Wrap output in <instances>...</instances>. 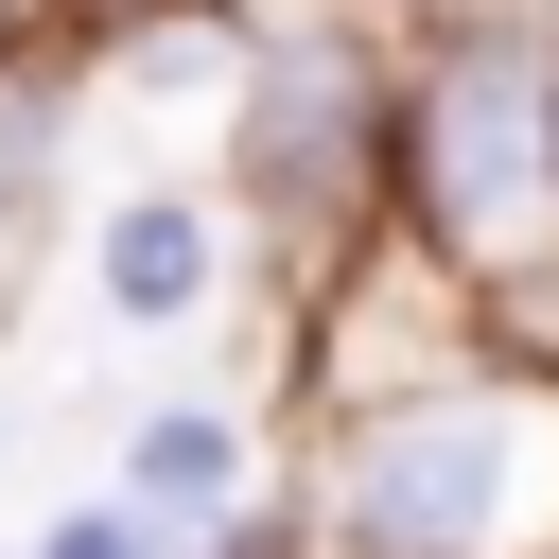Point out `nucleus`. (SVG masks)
<instances>
[{"instance_id":"nucleus-1","label":"nucleus","mask_w":559,"mask_h":559,"mask_svg":"<svg viewBox=\"0 0 559 559\" xmlns=\"http://www.w3.org/2000/svg\"><path fill=\"white\" fill-rule=\"evenodd\" d=\"M384 210L489 297L507 349H559V35L524 0L419 35L402 140H384Z\"/></svg>"},{"instance_id":"nucleus-2","label":"nucleus","mask_w":559,"mask_h":559,"mask_svg":"<svg viewBox=\"0 0 559 559\" xmlns=\"http://www.w3.org/2000/svg\"><path fill=\"white\" fill-rule=\"evenodd\" d=\"M314 524L332 559H559V384L524 349H472L402 402H349Z\"/></svg>"},{"instance_id":"nucleus-3","label":"nucleus","mask_w":559,"mask_h":559,"mask_svg":"<svg viewBox=\"0 0 559 559\" xmlns=\"http://www.w3.org/2000/svg\"><path fill=\"white\" fill-rule=\"evenodd\" d=\"M384 140H402V87H384L367 17L349 0H262L245 70H227V210L280 245V280H332L384 227Z\"/></svg>"},{"instance_id":"nucleus-4","label":"nucleus","mask_w":559,"mask_h":559,"mask_svg":"<svg viewBox=\"0 0 559 559\" xmlns=\"http://www.w3.org/2000/svg\"><path fill=\"white\" fill-rule=\"evenodd\" d=\"M472 349H507V332H489V297H472L402 210L314 280V402H332V419H349V402H402V384H437V367H472Z\"/></svg>"},{"instance_id":"nucleus-5","label":"nucleus","mask_w":559,"mask_h":559,"mask_svg":"<svg viewBox=\"0 0 559 559\" xmlns=\"http://www.w3.org/2000/svg\"><path fill=\"white\" fill-rule=\"evenodd\" d=\"M87 280H105V314H122V332H192V314H210V280H227L210 192H122V210H105V245H87Z\"/></svg>"},{"instance_id":"nucleus-6","label":"nucleus","mask_w":559,"mask_h":559,"mask_svg":"<svg viewBox=\"0 0 559 559\" xmlns=\"http://www.w3.org/2000/svg\"><path fill=\"white\" fill-rule=\"evenodd\" d=\"M122 507L175 524V542L227 524V507H245V419H227V402H157V419L122 437Z\"/></svg>"},{"instance_id":"nucleus-7","label":"nucleus","mask_w":559,"mask_h":559,"mask_svg":"<svg viewBox=\"0 0 559 559\" xmlns=\"http://www.w3.org/2000/svg\"><path fill=\"white\" fill-rule=\"evenodd\" d=\"M35 559H175V524H140L122 489H87V507H52V542Z\"/></svg>"},{"instance_id":"nucleus-8","label":"nucleus","mask_w":559,"mask_h":559,"mask_svg":"<svg viewBox=\"0 0 559 559\" xmlns=\"http://www.w3.org/2000/svg\"><path fill=\"white\" fill-rule=\"evenodd\" d=\"M175 559H297V524H280V507H227V524H192Z\"/></svg>"},{"instance_id":"nucleus-9","label":"nucleus","mask_w":559,"mask_h":559,"mask_svg":"<svg viewBox=\"0 0 559 559\" xmlns=\"http://www.w3.org/2000/svg\"><path fill=\"white\" fill-rule=\"evenodd\" d=\"M52 35H70V0H0V87H17V70H52Z\"/></svg>"},{"instance_id":"nucleus-10","label":"nucleus","mask_w":559,"mask_h":559,"mask_svg":"<svg viewBox=\"0 0 559 559\" xmlns=\"http://www.w3.org/2000/svg\"><path fill=\"white\" fill-rule=\"evenodd\" d=\"M367 17H419V35H454V17H507V0H367Z\"/></svg>"},{"instance_id":"nucleus-11","label":"nucleus","mask_w":559,"mask_h":559,"mask_svg":"<svg viewBox=\"0 0 559 559\" xmlns=\"http://www.w3.org/2000/svg\"><path fill=\"white\" fill-rule=\"evenodd\" d=\"M70 17H105V35H140V17H210V0H70Z\"/></svg>"}]
</instances>
